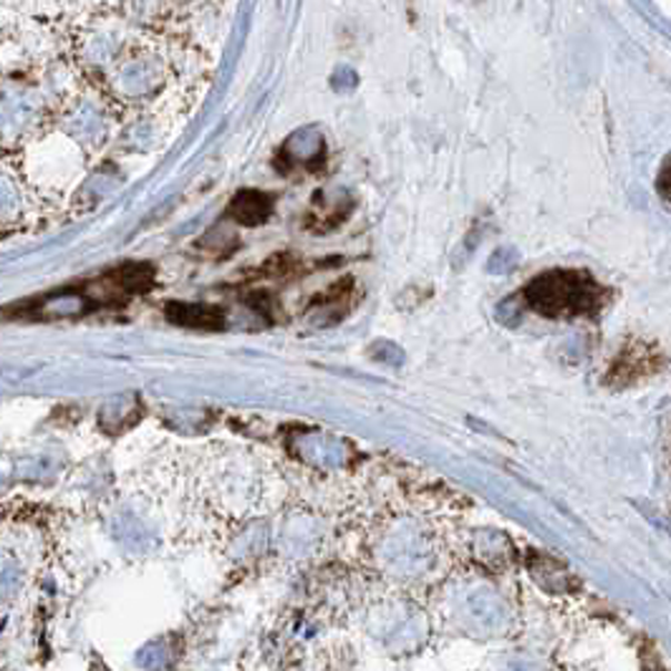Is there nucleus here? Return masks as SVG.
<instances>
[{
	"mask_svg": "<svg viewBox=\"0 0 671 671\" xmlns=\"http://www.w3.org/2000/svg\"><path fill=\"white\" fill-rule=\"evenodd\" d=\"M525 301L533 311L553 319L591 316L605 306V288L583 270H553L525 286Z\"/></svg>",
	"mask_w": 671,
	"mask_h": 671,
	"instance_id": "obj_1",
	"label": "nucleus"
},
{
	"mask_svg": "<svg viewBox=\"0 0 671 671\" xmlns=\"http://www.w3.org/2000/svg\"><path fill=\"white\" fill-rule=\"evenodd\" d=\"M41 119V97L26 87L0 89V137L16 139Z\"/></svg>",
	"mask_w": 671,
	"mask_h": 671,
	"instance_id": "obj_2",
	"label": "nucleus"
},
{
	"mask_svg": "<svg viewBox=\"0 0 671 671\" xmlns=\"http://www.w3.org/2000/svg\"><path fill=\"white\" fill-rule=\"evenodd\" d=\"M164 71L154 56H137L117 71L114 87L124 99H147L162 87Z\"/></svg>",
	"mask_w": 671,
	"mask_h": 671,
	"instance_id": "obj_3",
	"label": "nucleus"
},
{
	"mask_svg": "<svg viewBox=\"0 0 671 671\" xmlns=\"http://www.w3.org/2000/svg\"><path fill=\"white\" fill-rule=\"evenodd\" d=\"M67 129L81 144H101L107 137V119L94 104L83 101V104H79L69 114Z\"/></svg>",
	"mask_w": 671,
	"mask_h": 671,
	"instance_id": "obj_4",
	"label": "nucleus"
},
{
	"mask_svg": "<svg viewBox=\"0 0 671 671\" xmlns=\"http://www.w3.org/2000/svg\"><path fill=\"white\" fill-rule=\"evenodd\" d=\"M283 157L296 167H313L323 157V137L316 129H301L283 147Z\"/></svg>",
	"mask_w": 671,
	"mask_h": 671,
	"instance_id": "obj_5",
	"label": "nucleus"
},
{
	"mask_svg": "<svg viewBox=\"0 0 671 671\" xmlns=\"http://www.w3.org/2000/svg\"><path fill=\"white\" fill-rule=\"evenodd\" d=\"M167 316L177 326H188V329L200 331H218L222 329V313L210 306H194V303H172L167 306Z\"/></svg>",
	"mask_w": 671,
	"mask_h": 671,
	"instance_id": "obj_6",
	"label": "nucleus"
},
{
	"mask_svg": "<svg viewBox=\"0 0 671 671\" xmlns=\"http://www.w3.org/2000/svg\"><path fill=\"white\" fill-rule=\"evenodd\" d=\"M230 216L236 218L240 226H260V222L270 216V198L256 190L240 192L230 204Z\"/></svg>",
	"mask_w": 671,
	"mask_h": 671,
	"instance_id": "obj_7",
	"label": "nucleus"
},
{
	"mask_svg": "<svg viewBox=\"0 0 671 671\" xmlns=\"http://www.w3.org/2000/svg\"><path fill=\"white\" fill-rule=\"evenodd\" d=\"M21 585V565L11 553L0 551V603L11 599Z\"/></svg>",
	"mask_w": 671,
	"mask_h": 671,
	"instance_id": "obj_8",
	"label": "nucleus"
},
{
	"mask_svg": "<svg viewBox=\"0 0 671 671\" xmlns=\"http://www.w3.org/2000/svg\"><path fill=\"white\" fill-rule=\"evenodd\" d=\"M18 202H21V194L16 184L8 177H0V220L11 218L18 210Z\"/></svg>",
	"mask_w": 671,
	"mask_h": 671,
	"instance_id": "obj_9",
	"label": "nucleus"
},
{
	"mask_svg": "<svg viewBox=\"0 0 671 671\" xmlns=\"http://www.w3.org/2000/svg\"><path fill=\"white\" fill-rule=\"evenodd\" d=\"M659 192L664 194V198L671 202V160L664 164V170H661V177H659Z\"/></svg>",
	"mask_w": 671,
	"mask_h": 671,
	"instance_id": "obj_10",
	"label": "nucleus"
}]
</instances>
